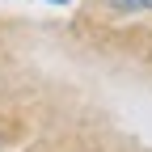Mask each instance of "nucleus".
Masks as SVG:
<instances>
[{
  "mask_svg": "<svg viewBox=\"0 0 152 152\" xmlns=\"http://www.w3.org/2000/svg\"><path fill=\"white\" fill-rule=\"evenodd\" d=\"M140 9H152V0H140Z\"/></svg>",
  "mask_w": 152,
  "mask_h": 152,
  "instance_id": "obj_1",
  "label": "nucleus"
},
{
  "mask_svg": "<svg viewBox=\"0 0 152 152\" xmlns=\"http://www.w3.org/2000/svg\"><path fill=\"white\" fill-rule=\"evenodd\" d=\"M55 4H68V0H55Z\"/></svg>",
  "mask_w": 152,
  "mask_h": 152,
  "instance_id": "obj_2",
  "label": "nucleus"
}]
</instances>
